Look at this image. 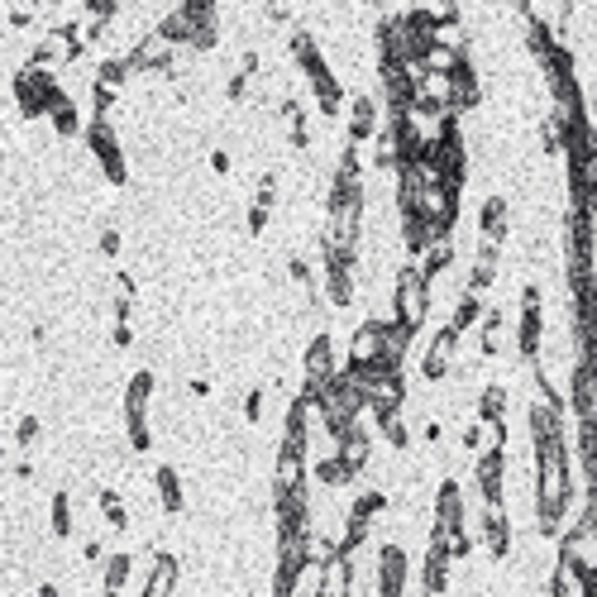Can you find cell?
<instances>
[{"mask_svg": "<svg viewBox=\"0 0 597 597\" xmlns=\"http://www.w3.org/2000/svg\"><path fill=\"white\" fill-rule=\"evenodd\" d=\"M430 278L416 268V263H402L397 273H392V316L402 320L406 330H421L430 316Z\"/></svg>", "mask_w": 597, "mask_h": 597, "instance_id": "obj_2", "label": "cell"}, {"mask_svg": "<svg viewBox=\"0 0 597 597\" xmlns=\"http://www.w3.org/2000/svg\"><path fill=\"white\" fill-rule=\"evenodd\" d=\"M39 597H58V583H43V588H39Z\"/></svg>", "mask_w": 597, "mask_h": 597, "instance_id": "obj_41", "label": "cell"}, {"mask_svg": "<svg viewBox=\"0 0 597 597\" xmlns=\"http://www.w3.org/2000/svg\"><path fill=\"white\" fill-rule=\"evenodd\" d=\"M483 354H502V311H488L483 316Z\"/></svg>", "mask_w": 597, "mask_h": 597, "instance_id": "obj_32", "label": "cell"}, {"mask_svg": "<svg viewBox=\"0 0 597 597\" xmlns=\"http://www.w3.org/2000/svg\"><path fill=\"white\" fill-rule=\"evenodd\" d=\"M48 531H53V540H67V535H72V497H67V492H53V497H48Z\"/></svg>", "mask_w": 597, "mask_h": 597, "instance_id": "obj_28", "label": "cell"}, {"mask_svg": "<svg viewBox=\"0 0 597 597\" xmlns=\"http://www.w3.org/2000/svg\"><path fill=\"white\" fill-rule=\"evenodd\" d=\"M387 325L392 320H378L368 316L349 330V349H344V368H383V354H387Z\"/></svg>", "mask_w": 597, "mask_h": 597, "instance_id": "obj_4", "label": "cell"}, {"mask_svg": "<svg viewBox=\"0 0 597 597\" xmlns=\"http://www.w3.org/2000/svg\"><path fill=\"white\" fill-rule=\"evenodd\" d=\"M101 254H120V230H115V225H106V230H101Z\"/></svg>", "mask_w": 597, "mask_h": 597, "instance_id": "obj_38", "label": "cell"}, {"mask_svg": "<svg viewBox=\"0 0 597 597\" xmlns=\"http://www.w3.org/2000/svg\"><path fill=\"white\" fill-rule=\"evenodd\" d=\"M411 340H416V330H406L402 320H392V325H387V354H383V368L402 373L406 359H411Z\"/></svg>", "mask_w": 597, "mask_h": 597, "instance_id": "obj_24", "label": "cell"}, {"mask_svg": "<svg viewBox=\"0 0 597 597\" xmlns=\"http://www.w3.org/2000/svg\"><path fill=\"white\" fill-rule=\"evenodd\" d=\"M383 512H387V492H378V488L359 492V497L349 502V516H359V521H378Z\"/></svg>", "mask_w": 597, "mask_h": 597, "instance_id": "obj_29", "label": "cell"}, {"mask_svg": "<svg viewBox=\"0 0 597 597\" xmlns=\"http://www.w3.org/2000/svg\"><path fill=\"white\" fill-rule=\"evenodd\" d=\"M311 473H316L320 488H349V483H354V473H349V464H344L340 454H325V459H316V464H311Z\"/></svg>", "mask_w": 597, "mask_h": 597, "instance_id": "obj_26", "label": "cell"}, {"mask_svg": "<svg viewBox=\"0 0 597 597\" xmlns=\"http://www.w3.org/2000/svg\"><path fill=\"white\" fill-rule=\"evenodd\" d=\"M406 578H411V555H406V545L387 540L383 550H378L373 588H378V597H402L406 593Z\"/></svg>", "mask_w": 597, "mask_h": 597, "instance_id": "obj_6", "label": "cell"}, {"mask_svg": "<svg viewBox=\"0 0 597 597\" xmlns=\"http://www.w3.org/2000/svg\"><path fill=\"white\" fill-rule=\"evenodd\" d=\"M153 387H158V378H153L149 368H139L134 378L125 383V426H134V421H149V397H153Z\"/></svg>", "mask_w": 597, "mask_h": 597, "instance_id": "obj_13", "label": "cell"}, {"mask_svg": "<svg viewBox=\"0 0 597 597\" xmlns=\"http://www.w3.org/2000/svg\"><path fill=\"white\" fill-rule=\"evenodd\" d=\"M82 559H86V564H106V550H101V540H86V545H82Z\"/></svg>", "mask_w": 597, "mask_h": 597, "instance_id": "obj_39", "label": "cell"}, {"mask_svg": "<svg viewBox=\"0 0 597 597\" xmlns=\"http://www.w3.org/2000/svg\"><path fill=\"white\" fill-rule=\"evenodd\" d=\"M5 20L15 24V29H24V24L34 20V10H29V5H5Z\"/></svg>", "mask_w": 597, "mask_h": 597, "instance_id": "obj_36", "label": "cell"}, {"mask_svg": "<svg viewBox=\"0 0 597 597\" xmlns=\"http://www.w3.org/2000/svg\"><path fill=\"white\" fill-rule=\"evenodd\" d=\"M378 430H383V440L392 449H406L411 445V430H406V416L402 411H392V416H378Z\"/></svg>", "mask_w": 597, "mask_h": 597, "instance_id": "obj_30", "label": "cell"}, {"mask_svg": "<svg viewBox=\"0 0 597 597\" xmlns=\"http://www.w3.org/2000/svg\"><path fill=\"white\" fill-rule=\"evenodd\" d=\"M177 578H182V564L168 550H153L149 578H144V597H172L177 593Z\"/></svg>", "mask_w": 597, "mask_h": 597, "instance_id": "obj_11", "label": "cell"}, {"mask_svg": "<svg viewBox=\"0 0 597 597\" xmlns=\"http://www.w3.org/2000/svg\"><path fill=\"white\" fill-rule=\"evenodd\" d=\"M101 512H106V521L115 526V531H125L129 526V507H125V497L115 488H101Z\"/></svg>", "mask_w": 597, "mask_h": 597, "instance_id": "obj_31", "label": "cell"}, {"mask_svg": "<svg viewBox=\"0 0 597 597\" xmlns=\"http://www.w3.org/2000/svg\"><path fill=\"white\" fill-rule=\"evenodd\" d=\"M153 488H158V507L168 516H177L182 507H187V492H182V473L172 469V464H163V469L153 473Z\"/></svg>", "mask_w": 597, "mask_h": 597, "instance_id": "obj_20", "label": "cell"}, {"mask_svg": "<svg viewBox=\"0 0 597 597\" xmlns=\"http://www.w3.org/2000/svg\"><path fill=\"white\" fill-rule=\"evenodd\" d=\"M483 316H488V311H483V297H478V292H469V287H459V297H454V311H449L445 325L454 330V335H459V340H464L473 325H483Z\"/></svg>", "mask_w": 597, "mask_h": 597, "instance_id": "obj_14", "label": "cell"}, {"mask_svg": "<svg viewBox=\"0 0 597 597\" xmlns=\"http://www.w3.org/2000/svg\"><path fill=\"white\" fill-rule=\"evenodd\" d=\"M507 411H512V392H507V383H488L483 392H478V416H483V421L507 426Z\"/></svg>", "mask_w": 597, "mask_h": 597, "instance_id": "obj_22", "label": "cell"}, {"mask_svg": "<svg viewBox=\"0 0 597 597\" xmlns=\"http://www.w3.org/2000/svg\"><path fill=\"white\" fill-rule=\"evenodd\" d=\"M449 569H454L449 550L426 545V559H421V593H449Z\"/></svg>", "mask_w": 597, "mask_h": 597, "instance_id": "obj_16", "label": "cell"}, {"mask_svg": "<svg viewBox=\"0 0 597 597\" xmlns=\"http://www.w3.org/2000/svg\"><path fill=\"white\" fill-rule=\"evenodd\" d=\"M263 406H268V392H263V387H249V392H244V421H249V426L263 421Z\"/></svg>", "mask_w": 597, "mask_h": 597, "instance_id": "obj_33", "label": "cell"}, {"mask_svg": "<svg viewBox=\"0 0 597 597\" xmlns=\"http://www.w3.org/2000/svg\"><path fill=\"white\" fill-rule=\"evenodd\" d=\"M335 454H340L344 464H349V473L359 478V473L368 469V464H373V435H368L363 426H359V430H349L340 445H335Z\"/></svg>", "mask_w": 597, "mask_h": 597, "instance_id": "obj_18", "label": "cell"}, {"mask_svg": "<svg viewBox=\"0 0 597 597\" xmlns=\"http://www.w3.org/2000/svg\"><path fill=\"white\" fill-rule=\"evenodd\" d=\"M483 540H488L492 559L512 555V516L502 512V507H483Z\"/></svg>", "mask_w": 597, "mask_h": 597, "instance_id": "obj_15", "label": "cell"}, {"mask_svg": "<svg viewBox=\"0 0 597 597\" xmlns=\"http://www.w3.org/2000/svg\"><path fill=\"white\" fill-rule=\"evenodd\" d=\"M430 521H435V526H469V512H464V488H459L454 478H445V483L435 488Z\"/></svg>", "mask_w": 597, "mask_h": 597, "instance_id": "obj_10", "label": "cell"}, {"mask_svg": "<svg viewBox=\"0 0 597 597\" xmlns=\"http://www.w3.org/2000/svg\"><path fill=\"white\" fill-rule=\"evenodd\" d=\"M48 125L58 129L63 139H72V134H86V120H82V110H77V101H72V96L53 106V115H48Z\"/></svg>", "mask_w": 597, "mask_h": 597, "instance_id": "obj_27", "label": "cell"}, {"mask_svg": "<svg viewBox=\"0 0 597 597\" xmlns=\"http://www.w3.org/2000/svg\"><path fill=\"white\" fill-rule=\"evenodd\" d=\"M86 153L101 163L110 187H125L129 182L125 144H120V134H115V125H110V115H91V120H86Z\"/></svg>", "mask_w": 597, "mask_h": 597, "instance_id": "obj_3", "label": "cell"}, {"mask_svg": "<svg viewBox=\"0 0 597 597\" xmlns=\"http://www.w3.org/2000/svg\"><path fill=\"white\" fill-rule=\"evenodd\" d=\"M268 220H273V211H263V206H249V235H263V230H268Z\"/></svg>", "mask_w": 597, "mask_h": 597, "instance_id": "obj_35", "label": "cell"}, {"mask_svg": "<svg viewBox=\"0 0 597 597\" xmlns=\"http://www.w3.org/2000/svg\"><path fill=\"white\" fill-rule=\"evenodd\" d=\"M278 120H282V129H287V144H292V149L297 153L311 149V125H306V110H301L297 96H282Z\"/></svg>", "mask_w": 597, "mask_h": 597, "instance_id": "obj_17", "label": "cell"}, {"mask_svg": "<svg viewBox=\"0 0 597 597\" xmlns=\"http://www.w3.org/2000/svg\"><path fill=\"white\" fill-rule=\"evenodd\" d=\"M473 478H478V492H483V507H507V449L478 454Z\"/></svg>", "mask_w": 597, "mask_h": 597, "instance_id": "obj_7", "label": "cell"}, {"mask_svg": "<svg viewBox=\"0 0 597 597\" xmlns=\"http://www.w3.org/2000/svg\"><path fill=\"white\" fill-rule=\"evenodd\" d=\"M301 488H306V454H282V449H278L273 492H301Z\"/></svg>", "mask_w": 597, "mask_h": 597, "instance_id": "obj_23", "label": "cell"}, {"mask_svg": "<svg viewBox=\"0 0 597 597\" xmlns=\"http://www.w3.org/2000/svg\"><path fill=\"white\" fill-rule=\"evenodd\" d=\"M211 168L220 172V177H225V172L235 168V158H230V153H225V149H211Z\"/></svg>", "mask_w": 597, "mask_h": 597, "instance_id": "obj_40", "label": "cell"}, {"mask_svg": "<svg viewBox=\"0 0 597 597\" xmlns=\"http://www.w3.org/2000/svg\"><path fill=\"white\" fill-rule=\"evenodd\" d=\"M129 569H134V559L120 550V555H110L106 564H101V597H120L129 583Z\"/></svg>", "mask_w": 597, "mask_h": 597, "instance_id": "obj_25", "label": "cell"}, {"mask_svg": "<svg viewBox=\"0 0 597 597\" xmlns=\"http://www.w3.org/2000/svg\"><path fill=\"white\" fill-rule=\"evenodd\" d=\"M540 349H545V306H540V287L526 282V292H521V325H516V354L535 368Z\"/></svg>", "mask_w": 597, "mask_h": 597, "instance_id": "obj_5", "label": "cell"}, {"mask_svg": "<svg viewBox=\"0 0 597 597\" xmlns=\"http://www.w3.org/2000/svg\"><path fill=\"white\" fill-rule=\"evenodd\" d=\"M39 416H20V426H15V440H20V445H34V440H39Z\"/></svg>", "mask_w": 597, "mask_h": 597, "instance_id": "obj_34", "label": "cell"}, {"mask_svg": "<svg viewBox=\"0 0 597 597\" xmlns=\"http://www.w3.org/2000/svg\"><path fill=\"white\" fill-rule=\"evenodd\" d=\"M454 258H459V249H454V235H440V239H435V244L426 249V254L411 258V263H416V268H421V273L435 282V278H445L449 268H454Z\"/></svg>", "mask_w": 597, "mask_h": 597, "instance_id": "obj_19", "label": "cell"}, {"mask_svg": "<svg viewBox=\"0 0 597 597\" xmlns=\"http://www.w3.org/2000/svg\"><path fill=\"white\" fill-rule=\"evenodd\" d=\"M478 225H483V239L488 244H507V230H512V201L502 192H492L478 211Z\"/></svg>", "mask_w": 597, "mask_h": 597, "instance_id": "obj_12", "label": "cell"}, {"mask_svg": "<svg viewBox=\"0 0 597 597\" xmlns=\"http://www.w3.org/2000/svg\"><path fill=\"white\" fill-rule=\"evenodd\" d=\"M110 340H115V349H129V344H134V330H129V320H115Z\"/></svg>", "mask_w": 597, "mask_h": 597, "instance_id": "obj_37", "label": "cell"}, {"mask_svg": "<svg viewBox=\"0 0 597 597\" xmlns=\"http://www.w3.org/2000/svg\"><path fill=\"white\" fill-rule=\"evenodd\" d=\"M454 349H459V335H454L449 325H440L430 349L421 354V378H426V383H445L449 368H454Z\"/></svg>", "mask_w": 597, "mask_h": 597, "instance_id": "obj_8", "label": "cell"}, {"mask_svg": "<svg viewBox=\"0 0 597 597\" xmlns=\"http://www.w3.org/2000/svg\"><path fill=\"white\" fill-rule=\"evenodd\" d=\"M574 502V473H569V435L535 445V531L540 540L564 535V516Z\"/></svg>", "mask_w": 597, "mask_h": 597, "instance_id": "obj_1", "label": "cell"}, {"mask_svg": "<svg viewBox=\"0 0 597 597\" xmlns=\"http://www.w3.org/2000/svg\"><path fill=\"white\" fill-rule=\"evenodd\" d=\"M478 101H483V82H478V67L469 58V63L454 72V110L469 115V110H478Z\"/></svg>", "mask_w": 597, "mask_h": 597, "instance_id": "obj_21", "label": "cell"}, {"mask_svg": "<svg viewBox=\"0 0 597 597\" xmlns=\"http://www.w3.org/2000/svg\"><path fill=\"white\" fill-rule=\"evenodd\" d=\"M378 115H383V101L368 96V91H354V101H349V144L378 139V129H383Z\"/></svg>", "mask_w": 597, "mask_h": 597, "instance_id": "obj_9", "label": "cell"}]
</instances>
